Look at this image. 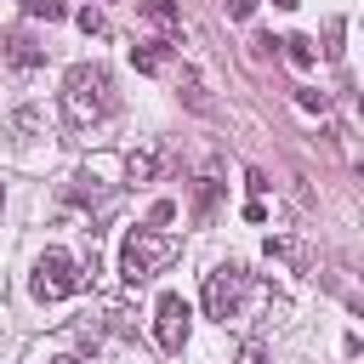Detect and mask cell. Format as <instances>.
Listing matches in <instances>:
<instances>
[{"mask_svg":"<svg viewBox=\"0 0 364 364\" xmlns=\"http://www.w3.org/2000/svg\"><path fill=\"white\" fill-rule=\"evenodd\" d=\"M114 108H119L114 74H108L102 63H74L68 80H63V114H68L74 125H102Z\"/></svg>","mask_w":364,"mask_h":364,"instance_id":"6da1fadb","label":"cell"},{"mask_svg":"<svg viewBox=\"0 0 364 364\" xmlns=\"http://www.w3.org/2000/svg\"><path fill=\"white\" fill-rule=\"evenodd\" d=\"M171 256H176V239H171V233L136 228V233L125 239V250H119V273H125V284H142V279H154Z\"/></svg>","mask_w":364,"mask_h":364,"instance_id":"7a4b0ae2","label":"cell"},{"mask_svg":"<svg viewBox=\"0 0 364 364\" xmlns=\"http://www.w3.org/2000/svg\"><path fill=\"white\" fill-rule=\"evenodd\" d=\"M245 296H250V273L239 267V262H228V267H216V273H205V313L210 318H239V307H245Z\"/></svg>","mask_w":364,"mask_h":364,"instance_id":"3957f363","label":"cell"},{"mask_svg":"<svg viewBox=\"0 0 364 364\" xmlns=\"http://www.w3.org/2000/svg\"><path fill=\"white\" fill-rule=\"evenodd\" d=\"M34 296L40 301H63V296H74L80 284H85V273H80V262L68 256V250H46L40 262H34Z\"/></svg>","mask_w":364,"mask_h":364,"instance_id":"277c9868","label":"cell"},{"mask_svg":"<svg viewBox=\"0 0 364 364\" xmlns=\"http://www.w3.org/2000/svg\"><path fill=\"white\" fill-rule=\"evenodd\" d=\"M154 336H159L165 353H182V341H188V301H182L176 290L159 296V307H154Z\"/></svg>","mask_w":364,"mask_h":364,"instance_id":"5b68a950","label":"cell"},{"mask_svg":"<svg viewBox=\"0 0 364 364\" xmlns=\"http://www.w3.org/2000/svg\"><path fill=\"white\" fill-rule=\"evenodd\" d=\"M0 57L11 68H40L46 63V46L28 34V28H0Z\"/></svg>","mask_w":364,"mask_h":364,"instance_id":"8992f818","label":"cell"},{"mask_svg":"<svg viewBox=\"0 0 364 364\" xmlns=\"http://www.w3.org/2000/svg\"><path fill=\"white\" fill-rule=\"evenodd\" d=\"M142 17H148L154 28H165V34H176V28H182V17H176V0H142Z\"/></svg>","mask_w":364,"mask_h":364,"instance_id":"52a82bcc","label":"cell"},{"mask_svg":"<svg viewBox=\"0 0 364 364\" xmlns=\"http://www.w3.org/2000/svg\"><path fill=\"white\" fill-rule=\"evenodd\" d=\"M154 171H159V154H154V148H142V154L125 159V176H131V182H148Z\"/></svg>","mask_w":364,"mask_h":364,"instance_id":"ba28073f","label":"cell"},{"mask_svg":"<svg viewBox=\"0 0 364 364\" xmlns=\"http://www.w3.org/2000/svg\"><path fill=\"white\" fill-rule=\"evenodd\" d=\"M279 46H284V57H290L296 68H313V40H307V34H290V40H279Z\"/></svg>","mask_w":364,"mask_h":364,"instance_id":"9c48e42d","label":"cell"},{"mask_svg":"<svg viewBox=\"0 0 364 364\" xmlns=\"http://www.w3.org/2000/svg\"><path fill=\"white\" fill-rule=\"evenodd\" d=\"M28 17H46V23H57V17H68V6L63 0H17Z\"/></svg>","mask_w":364,"mask_h":364,"instance_id":"30bf717a","label":"cell"},{"mask_svg":"<svg viewBox=\"0 0 364 364\" xmlns=\"http://www.w3.org/2000/svg\"><path fill=\"white\" fill-rule=\"evenodd\" d=\"M131 63H136V68H142V74H154V68H159V63H165V57H159V51H154V46H136V51H131Z\"/></svg>","mask_w":364,"mask_h":364,"instance_id":"8fae6325","label":"cell"},{"mask_svg":"<svg viewBox=\"0 0 364 364\" xmlns=\"http://www.w3.org/2000/svg\"><path fill=\"white\" fill-rule=\"evenodd\" d=\"M324 57H341V23L324 28Z\"/></svg>","mask_w":364,"mask_h":364,"instance_id":"7c38bea8","label":"cell"},{"mask_svg":"<svg viewBox=\"0 0 364 364\" xmlns=\"http://www.w3.org/2000/svg\"><path fill=\"white\" fill-rule=\"evenodd\" d=\"M80 28H85V34H102V11L85 6V11H80Z\"/></svg>","mask_w":364,"mask_h":364,"instance_id":"4fadbf2b","label":"cell"},{"mask_svg":"<svg viewBox=\"0 0 364 364\" xmlns=\"http://www.w3.org/2000/svg\"><path fill=\"white\" fill-rule=\"evenodd\" d=\"M239 364H267V347H262V341H250V347L239 353Z\"/></svg>","mask_w":364,"mask_h":364,"instance_id":"5bb4252c","label":"cell"},{"mask_svg":"<svg viewBox=\"0 0 364 364\" xmlns=\"http://www.w3.org/2000/svg\"><path fill=\"white\" fill-rule=\"evenodd\" d=\"M210 205H216V182L205 176V182H199V210H210Z\"/></svg>","mask_w":364,"mask_h":364,"instance_id":"9a60e30c","label":"cell"},{"mask_svg":"<svg viewBox=\"0 0 364 364\" xmlns=\"http://www.w3.org/2000/svg\"><path fill=\"white\" fill-rule=\"evenodd\" d=\"M228 11H233V17H250V11H256V0H228Z\"/></svg>","mask_w":364,"mask_h":364,"instance_id":"2e32d148","label":"cell"},{"mask_svg":"<svg viewBox=\"0 0 364 364\" xmlns=\"http://www.w3.org/2000/svg\"><path fill=\"white\" fill-rule=\"evenodd\" d=\"M51 364H80V358H51Z\"/></svg>","mask_w":364,"mask_h":364,"instance_id":"e0dca14e","label":"cell"},{"mask_svg":"<svg viewBox=\"0 0 364 364\" xmlns=\"http://www.w3.org/2000/svg\"><path fill=\"white\" fill-rule=\"evenodd\" d=\"M273 6H296V0H273Z\"/></svg>","mask_w":364,"mask_h":364,"instance_id":"ac0fdd59","label":"cell"},{"mask_svg":"<svg viewBox=\"0 0 364 364\" xmlns=\"http://www.w3.org/2000/svg\"><path fill=\"white\" fill-rule=\"evenodd\" d=\"M0 205H6V182H0Z\"/></svg>","mask_w":364,"mask_h":364,"instance_id":"d6986e66","label":"cell"},{"mask_svg":"<svg viewBox=\"0 0 364 364\" xmlns=\"http://www.w3.org/2000/svg\"><path fill=\"white\" fill-rule=\"evenodd\" d=\"M358 114H364V97H358Z\"/></svg>","mask_w":364,"mask_h":364,"instance_id":"ffe728a7","label":"cell"}]
</instances>
